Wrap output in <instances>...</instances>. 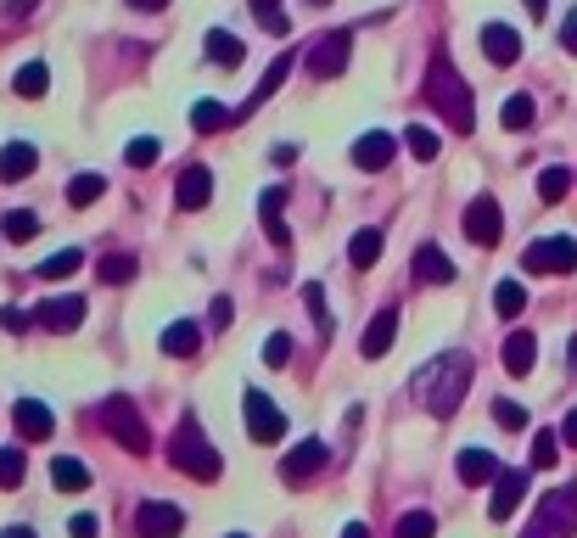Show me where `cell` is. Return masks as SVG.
I'll use <instances>...</instances> for the list:
<instances>
[{
	"label": "cell",
	"mask_w": 577,
	"mask_h": 538,
	"mask_svg": "<svg viewBox=\"0 0 577 538\" xmlns=\"http://www.w3.org/2000/svg\"><path fill=\"white\" fill-rule=\"evenodd\" d=\"M465 387H471V359L465 354H437L426 370H415V404H426V415H454Z\"/></svg>",
	"instance_id": "1"
},
{
	"label": "cell",
	"mask_w": 577,
	"mask_h": 538,
	"mask_svg": "<svg viewBox=\"0 0 577 538\" xmlns=\"http://www.w3.org/2000/svg\"><path fill=\"white\" fill-rule=\"evenodd\" d=\"M426 96H432V107L449 118L460 135H471V129H477V101H471V85H465V73L454 68L443 51H437L432 68H426Z\"/></svg>",
	"instance_id": "2"
},
{
	"label": "cell",
	"mask_w": 577,
	"mask_h": 538,
	"mask_svg": "<svg viewBox=\"0 0 577 538\" xmlns=\"http://www.w3.org/2000/svg\"><path fill=\"white\" fill-rule=\"evenodd\" d=\"M174 466H180L185 477H197V482H219L225 460L208 449V438H202L197 421H180V432H174Z\"/></svg>",
	"instance_id": "3"
},
{
	"label": "cell",
	"mask_w": 577,
	"mask_h": 538,
	"mask_svg": "<svg viewBox=\"0 0 577 538\" xmlns=\"http://www.w3.org/2000/svg\"><path fill=\"white\" fill-rule=\"evenodd\" d=\"M101 432H107V438H118L129 454H146V449H152V432H146L141 410H135L129 398H107V404H101Z\"/></svg>",
	"instance_id": "4"
},
{
	"label": "cell",
	"mask_w": 577,
	"mask_h": 538,
	"mask_svg": "<svg viewBox=\"0 0 577 538\" xmlns=\"http://www.w3.org/2000/svg\"><path fill=\"white\" fill-rule=\"evenodd\" d=\"M572 533H577V488H561V494H549L538 505L533 527L521 538H572Z\"/></svg>",
	"instance_id": "5"
},
{
	"label": "cell",
	"mask_w": 577,
	"mask_h": 538,
	"mask_svg": "<svg viewBox=\"0 0 577 538\" xmlns=\"http://www.w3.org/2000/svg\"><path fill=\"white\" fill-rule=\"evenodd\" d=\"M521 269H533V275H572L577 269V241L572 236L533 241V247L521 253Z\"/></svg>",
	"instance_id": "6"
},
{
	"label": "cell",
	"mask_w": 577,
	"mask_h": 538,
	"mask_svg": "<svg viewBox=\"0 0 577 538\" xmlns=\"http://www.w3.org/2000/svg\"><path fill=\"white\" fill-rule=\"evenodd\" d=\"M247 432H253V443H281L286 438V410L275 398H264L258 387H247Z\"/></svg>",
	"instance_id": "7"
},
{
	"label": "cell",
	"mask_w": 577,
	"mask_h": 538,
	"mask_svg": "<svg viewBox=\"0 0 577 538\" xmlns=\"http://www.w3.org/2000/svg\"><path fill=\"white\" fill-rule=\"evenodd\" d=\"M348 51H353V34L348 29L320 34V40L309 45V73H314V79H337V73L348 68Z\"/></svg>",
	"instance_id": "8"
},
{
	"label": "cell",
	"mask_w": 577,
	"mask_h": 538,
	"mask_svg": "<svg viewBox=\"0 0 577 538\" xmlns=\"http://www.w3.org/2000/svg\"><path fill=\"white\" fill-rule=\"evenodd\" d=\"M180 527H185V510L169 505V499H146L135 510V533L141 538H180Z\"/></svg>",
	"instance_id": "9"
},
{
	"label": "cell",
	"mask_w": 577,
	"mask_h": 538,
	"mask_svg": "<svg viewBox=\"0 0 577 538\" xmlns=\"http://www.w3.org/2000/svg\"><path fill=\"white\" fill-rule=\"evenodd\" d=\"M12 421H17V432H23V443H45L51 432H57V415L45 410L40 398H17V404H12Z\"/></svg>",
	"instance_id": "10"
},
{
	"label": "cell",
	"mask_w": 577,
	"mask_h": 538,
	"mask_svg": "<svg viewBox=\"0 0 577 538\" xmlns=\"http://www.w3.org/2000/svg\"><path fill=\"white\" fill-rule=\"evenodd\" d=\"M314 471H325V443H320V438H303V443H297V449L281 460V477L292 482V488H303Z\"/></svg>",
	"instance_id": "11"
},
{
	"label": "cell",
	"mask_w": 577,
	"mask_h": 538,
	"mask_svg": "<svg viewBox=\"0 0 577 538\" xmlns=\"http://www.w3.org/2000/svg\"><path fill=\"white\" fill-rule=\"evenodd\" d=\"M499 230H505V219H499V202L493 197H477L471 208H465V236L477 241V247H493Z\"/></svg>",
	"instance_id": "12"
},
{
	"label": "cell",
	"mask_w": 577,
	"mask_h": 538,
	"mask_svg": "<svg viewBox=\"0 0 577 538\" xmlns=\"http://www.w3.org/2000/svg\"><path fill=\"white\" fill-rule=\"evenodd\" d=\"M482 57H488L493 68H510V62L521 57V34L510 29V23H482Z\"/></svg>",
	"instance_id": "13"
},
{
	"label": "cell",
	"mask_w": 577,
	"mask_h": 538,
	"mask_svg": "<svg viewBox=\"0 0 577 538\" xmlns=\"http://www.w3.org/2000/svg\"><path fill=\"white\" fill-rule=\"evenodd\" d=\"M79 320H85V298H45L34 309V326L45 331H79Z\"/></svg>",
	"instance_id": "14"
},
{
	"label": "cell",
	"mask_w": 577,
	"mask_h": 538,
	"mask_svg": "<svg viewBox=\"0 0 577 538\" xmlns=\"http://www.w3.org/2000/svg\"><path fill=\"white\" fill-rule=\"evenodd\" d=\"M521 494H527V471H505V477L493 482V499H488V516L493 522H505L521 510Z\"/></svg>",
	"instance_id": "15"
},
{
	"label": "cell",
	"mask_w": 577,
	"mask_h": 538,
	"mask_svg": "<svg viewBox=\"0 0 577 538\" xmlns=\"http://www.w3.org/2000/svg\"><path fill=\"white\" fill-rule=\"evenodd\" d=\"M208 197H213V174L202 169V163L180 169V185H174V202H180V208L191 213V208H208Z\"/></svg>",
	"instance_id": "16"
},
{
	"label": "cell",
	"mask_w": 577,
	"mask_h": 538,
	"mask_svg": "<svg viewBox=\"0 0 577 538\" xmlns=\"http://www.w3.org/2000/svg\"><path fill=\"white\" fill-rule=\"evenodd\" d=\"M393 337H398V309H381L376 320L365 326V337H359V354H365V359H381L387 348H393Z\"/></svg>",
	"instance_id": "17"
},
{
	"label": "cell",
	"mask_w": 577,
	"mask_h": 538,
	"mask_svg": "<svg viewBox=\"0 0 577 538\" xmlns=\"http://www.w3.org/2000/svg\"><path fill=\"white\" fill-rule=\"evenodd\" d=\"M499 477H505L499 454H488V449H460V482L482 488V482H499Z\"/></svg>",
	"instance_id": "18"
},
{
	"label": "cell",
	"mask_w": 577,
	"mask_h": 538,
	"mask_svg": "<svg viewBox=\"0 0 577 538\" xmlns=\"http://www.w3.org/2000/svg\"><path fill=\"white\" fill-rule=\"evenodd\" d=\"M353 163H359V169H387V163H393V135H387V129L359 135V141H353Z\"/></svg>",
	"instance_id": "19"
},
{
	"label": "cell",
	"mask_w": 577,
	"mask_h": 538,
	"mask_svg": "<svg viewBox=\"0 0 577 538\" xmlns=\"http://www.w3.org/2000/svg\"><path fill=\"white\" fill-rule=\"evenodd\" d=\"M415 275H421L426 286H449L454 264H449V253H443L437 241H426V247H415Z\"/></svg>",
	"instance_id": "20"
},
{
	"label": "cell",
	"mask_w": 577,
	"mask_h": 538,
	"mask_svg": "<svg viewBox=\"0 0 577 538\" xmlns=\"http://www.w3.org/2000/svg\"><path fill=\"white\" fill-rule=\"evenodd\" d=\"M51 488H57V494H85L90 466L85 460H73V454H57V460H51Z\"/></svg>",
	"instance_id": "21"
},
{
	"label": "cell",
	"mask_w": 577,
	"mask_h": 538,
	"mask_svg": "<svg viewBox=\"0 0 577 538\" xmlns=\"http://www.w3.org/2000/svg\"><path fill=\"white\" fill-rule=\"evenodd\" d=\"M286 73H292V51H281V57L269 62V68H264V79H258V90H253V101H247V107H241L236 118H247V113H253V107H264V101L275 96V90H281V85H286Z\"/></svg>",
	"instance_id": "22"
},
{
	"label": "cell",
	"mask_w": 577,
	"mask_h": 538,
	"mask_svg": "<svg viewBox=\"0 0 577 538\" xmlns=\"http://www.w3.org/2000/svg\"><path fill=\"white\" fill-rule=\"evenodd\" d=\"M34 163H40V152H34L29 141H12V146H0V180H29Z\"/></svg>",
	"instance_id": "23"
},
{
	"label": "cell",
	"mask_w": 577,
	"mask_h": 538,
	"mask_svg": "<svg viewBox=\"0 0 577 538\" xmlns=\"http://www.w3.org/2000/svg\"><path fill=\"white\" fill-rule=\"evenodd\" d=\"M208 62L213 68H241V62H247V45L230 29H208Z\"/></svg>",
	"instance_id": "24"
},
{
	"label": "cell",
	"mask_w": 577,
	"mask_h": 538,
	"mask_svg": "<svg viewBox=\"0 0 577 538\" xmlns=\"http://www.w3.org/2000/svg\"><path fill=\"white\" fill-rule=\"evenodd\" d=\"M197 348H202V331L191 326V320H174V326L163 331V354L169 359H197Z\"/></svg>",
	"instance_id": "25"
},
{
	"label": "cell",
	"mask_w": 577,
	"mask_h": 538,
	"mask_svg": "<svg viewBox=\"0 0 577 538\" xmlns=\"http://www.w3.org/2000/svg\"><path fill=\"white\" fill-rule=\"evenodd\" d=\"M533 354H538L533 331H510V337H505V370H510V376H527V370H533Z\"/></svg>",
	"instance_id": "26"
},
{
	"label": "cell",
	"mask_w": 577,
	"mask_h": 538,
	"mask_svg": "<svg viewBox=\"0 0 577 538\" xmlns=\"http://www.w3.org/2000/svg\"><path fill=\"white\" fill-rule=\"evenodd\" d=\"M258 213H264V236H269V241H281V247H286V197H281V185H269V191H264Z\"/></svg>",
	"instance_id": "27"
},
{
	"label": "cell",
	"mask_w": 577,
	"mask_h": 538,
	"mask_svg": "<svg viewBox=\"0 0 577 538\" xmlns=\"http://www.w3.org/2000/svg\"><path fill=\"white\" fill-rule=\"evenodd\" d=\"M79 264H85V253H79V247H62V253L40 258L34 275H40V281H68V275H79Z\"/></svg>",
	"instance_id": "28"
},
{
	"label": "cell",
	"mask_w": 577,
	"mask_h": 538,
	"mask_svg": "<svg viewBox=\"0 0 577 538\" xmlns=\"http://www.w3.org/2000/svg\"><path fill=\"white\" fill-rule=\"evenodd\" d=\"M381 247H387V236H381L376 225H370V230H359V236L348 241V264H353V269H370V264L381 258Z\"/></svg>",
	"instance_id": "29"
},
{
	"label": "cell",
	"mask_w": 577,
	"mask_h": 538,
	"mask_svg": "<svg viewBox=\"0 0 577 538\" xmlns=\"http://www.w3.org/2000/svg\"><path fill=\"white\" fill-rule=\"evenodd\" d=\"M45 85H51V68L45 62H29V68H17V79H12V90L23 101H40L45 96Z\"/></svg>",
	"instance_id": "30"
},
{
	"label": "cell",
	"mask_w": 577,
	"mask_h": 538,
	"mask_svg": "<svg viewBox=\"0 0 577 538\" xmlns=\"http://www.w3.org/2000/svg\"><path fill=\"white\" fill-rule=\"evenodd\" d=\"M247 6H253L258 29H264V34H275V40H281V34L292 29V17H286V6H281V0H247Z\"/></svg>",
	"instance_id": "31"
},
{
	"label": "cell",
	"mask_w": 577,
	"mask_h": 538,
	"mask_svg": "<svg viewBox=\"0 0 577 538\" xmlns=\"http://www.w3.org/2000/svg\"><path fill=\"white\" fill-rule=\"evenodd\" d=\"M437 533V516L432 510H404L398 516V527H393V538H432Z\"/></svg>",
	"instance_id": "32"
},
{
	"label": "cell",
	"mask_w": 577,
	"mask_h": 538,
	"mask_svg": "<svg viewBox=\"0 0 577 538\" xmlns=\"http://www.w3.org/2000/svg\"><path fill=\"white\" fill-rule=\"evenodd\" d=\"M107 191V180L101 174H73V185H68V208H90V202Z\"/></svg>",
	"instance_id": "33"
},
{
	"label": "cell",
	"mask_w": 577,
	"mask_h": 538,
	"mask_svg": "<svg viewBox=\"0 0 577 538\" xmlns=\"http://www.w3.org/2000/svg\"><path fill=\"white\" fill-rule=\"evenodd\" d=\"M493 309L505 314V320H516V314L527 309V292H521V281H499V286H493Z\"/></svg>",
	"instance_id": "34"
},
{
	"label": "cell",
	"mask_w": 577,
	"mask_h": 538,
	"mask_svg": "<svg viewBox=\"0 0 577 538\" xmlns=\"http://www.w3.org/2000/svg\"><path fill=\"white\" fill-rule=\"evenodd\" d=\"M225 124H236V113L219 107V101H197L191 107V129H225Z\"/></svg>",
	"instance_id": "35"
},
{
	"label": "cell",
	"mask_w": 577,
	"mask_h": 538,
	"mask_svg": "<svg viewBox=\"0 0 577 538\" xmlns=\"http://www.w3.org/2000/svg\"><path fill=\"white\" fill-rule=\"evenodd\" d=\"M538 118V107H533V96H510L505 107H499V124L505 129H527Z\"/></svg>",
	"instance_id": "36"
},
{
	"label": "cell",
	"mask_w": 577,
	"mask_h": 538,
	"mask_svg": "<svg viewBox=\"0 0 577 538\" xmlns=\"http://www.w3.org/2000/svg\"><path fill=\"white\" fill-rule=\"evenodd\" d=\"M404 146L421 157V163H432V157H437V129L432 124H409L404 129Z\"/></svg>",
	"instance_id": "37"
},
{
	"label": "cell",
	"mask_w": 577,
	"mask_h": 538,
	"mask_svg": "<svg viewBox=\"0 0 577 538\" xmlns=\"http://www.w3.org/2000/svg\"><path fill=\"white\" fill-rule=\"evenodd\" d=\"M6 241H34L40 236V213H29V208H17V213H6Z\"/></svg>",
	"instance_id": "38"
},
{
	"label": "cell",
	"mask_w": 577,
	"mask_h": 538,
	"mask_svg": "<svg viewBox=\"0 0 577 538\" xmlns=\"http://www.w3.org/2000/svg\"><path fill=\"white\" fill-rule=\"evenodd\" d=\"M303 303H309V314H314V326L331 337L337 331V320H331V303H325V286H303Z\"/></svg>",
	"instance_id": "39"
},
{
	"label": "cell",
	"mask_w": 577,
	"mask_h": 538,
	"mask_svg": "<svg viewBox=\"0 0 577 538\" xmlns=\"http://www.w3.org/2000/svg\"><path fill=\"white\" fill-rule=\"evenodd\" d=\"M566 185H572V174L549 163V169L538 174V197H544V202H561V197H566Z\"/></svg>",
	"instance_id": "40"
},
{
	"label": "cell",
	"mask_w": 577,
	"mask_h": 538,
	"mask_svg": "<svg viewBox=\"0 0 577 538\" xmlns=\"http://www.w3.org/2000/svg\"><path fill=\"white\" fill-rule=\"evenodd\" d=\"M23 449H0V488H17L23 482Z\"/></svg>",
	"instance_id": "41"
},
{
	"label": "cell",
	"mask_w": 577,
	"mask_h": 538,
	"mask_svg": "<svg viewBox=\"0 0 577 538\" xmlns=\"http://www.w3.org/2000/svg\"><path fill=\"white\" fill-rule=\"evenodd\" d=\"M493 421L505 426V432H521V426H527V410H521L516 398H499V404H493Z\"/></svg>",
	"instance_id": "42"
},
{
	"label": "cell",
	"mask_w": 577,
	"mask_h": 538,
	"mask_svg": "<svg viewBox=\"0 0 577 538\" xmlns=\"http://www.w3.org/2000/svg\"><path fill=\"white\" fill-rule=\"evenodd\" d=\"M555 454H561V432H549L544 426V432L533 438V466H555Z\"/></svg>",
	"instance_id": "43"
},
{
	"label": "cell",
	"mask_w": 577,
	"mask_h": 538,
	"mask_svg": "<svg viewBox=\"0 0 577 538\" xmlns=\"http://www.w3.org/2000/svg\"><path fill=\"white\" fill-rule=\"evenodd\" d=\"M129 169H152V163H157V141H152V135H141V141H129Z\"/></svg>",
	"instance_id": "44"
},
{
	"label": "cell",
	"mask_w": 577,
	"mask_h": 538,
	"mask_svg": "<svg viewBox=\"0 0 577 538\" xmlns=\"http://www.w3.org/2000/svg\"><path fill=\"white\" fill-rule=\"evenodd\" d=\"M129 275H135V258H124V253H118V258H107V264H101V281H107V286H124Z\"/></svg>",
	"instance_id": "45"
},
{
	"label": "cell",
	"mask_w": 577,
	"mask_h": 538,
	"mask_svg": "<svg viewBox=\"0 0 577 538\" xmlns=\"http://www.w3.org/2000/svg\"><path fill=\"white\" fill-rule=\"evenodd\" d=\"M286 359H292V337H286V331H275V337L264 342V365H275V370H281Z\"/></svg>",
	"instance_id": "46"
},
{
	"label": "cell",
	"mask_w": 577,
	"mask_h": 538,
	"mask_svg": "<svg viewBox=\"0 0 577 538\" xmlns=\"http://www.w3.org/2000/svg\"><path fill=\"white\" fill-rule=\"evenodd\" d=\"M68 533H73V538H96V533H101V522L90 516V510H79V516L68 522Z\"/></svg>",
	"instance_id": "47"
},
{
	"label": "cell",
	"mask_w": 577,
	"mask_h": 538,
	"mask_svg": "<svg viewBox=\"0 0 577 538\" xmlns=\"http://www.w3.org/2000/svg\"><path fill=\"white\" fill-rule=\"evenodd\" d=\"M561 45H566V51L577 57V6L566 12V23H561Z\"/></svg>",
	"instance_id": "48"
},
{
	"label": "cell",
	"mask_w": 577,
	"mask_h": 538,
	"mask_svg": "<svg viewBox=\"0 0 577 538\" xmlns=\"http://www.w3.org/2000/svg\"><path fill=\"white\" fill-rule=\"evenodd\" d=\"M0 326H6V331H29V314H17V309H6V314H0Z\"/></svg>",
	"instance_id": "49"
},
{
	"label": "cell",
	"mask_w": 577,
	"mask_h": 538,
	"mask_svg": "<svg viewBox=\"0 0 577 538\" xmlns=\"http://www.w3.org/2000/svg\"><path fill=\"white\" fill-rule=\"evenodd\" d=\"M561 443H566V449H577V410L566 415V426H561Z\"/></svg>",
	"instance_id": "50"
},
{
	"label": "cell",
	"mask_w": 577,
	"mask_h": 538,
	"mask_svg": "<svg viewBox=\"0 0 577 538\" xmlns=\"http://www.w3.org/2000/svg\"><path fill=\"white\" fill-rule=\"evenodd\" d=\"M213 326H230V298H213Z\"/></svg>",
	"instance_id": "51"
},
{
	"label": "cell",
	"mask_w": 577,
	"mask_h": 538,
	"mask_svg": "<svg viewBox=\"0 0 577 538\" xmlns=\"http://www.w3.org/2000/svg\"><path fill=\"white\" fill-rule=\"evenodd\" d=\"M34 12V0H6V17H29Z\"/></svg>",
	"instance_id": "52"
},
{
	"label": "cell",
	"mask_w": 577,
	"mask_h": 538,
	"mask_svg": "<svg viewBox=\"0 0 577 538\" xmlns=\"http://www.w3.org/2000/svg\"><path fill=\"white\" fill-rule=\"evenodd\" d=\"M342 538H370V527L365 522H348V527H342Z\"/></svg>",
	"instance_id": "53"
},
{
	"label": "cell",
	"mask_w": 577,
	"mask_h": 538,
	"mask_svg": "<svg viewBox=\"0 0 577 538\" xmlns=\"http://www.w3.org/2000/svg\"><path fill=\"white\" fill-rule=\"evenodd\" d=\"M129 6H141V12H163L169 0H129Z\"/></svg>",
	"instance_id": "54"
},
{
	"label": "cell",
	"mask_w": 577,
	"mask_h": 538,
	"mask_svg": "<svg viewBox=\"0 0 577 538\" xmlns=\"http://www.w3.org/2000/svg\"><path fill=\"white\" fill-rule=\"evenodd\" d=\"M527 12H533V17H544V12H549V0H527Z\"/></svg>",
	"instance_id": "55"
},
{
	"label": "cell",
	"mask_w": 577,
	"mask_h": 538,
	"mask_svg": "<svg viewBox=\"0 0 577 538\" xmlns=\"http://www.w3.org/2000/svg\"><path fill=\"white\" fill-rule=\"evenodd\" d=\"M0 538H34V533H29V527H6Z\"/></svg>",
	"instance_id": "56"
},
{
	"label": "cell",
	"mask_w": 577,
	"mask_h": 538,
	"mask_svg": "<svg viewBox=\"0 0 577 538\" xmlns=\"http://www.w3.org/2000/svg\"><path fill=\"white\" fill-rule=\"evenodd\" d=\"M566 365H572V370H577V337H572V342H566Z\"/></svg>",
	"instance_id": "57"
},
{
	"label": "cell",
	"mask_w": 577,
	"mask_h": 538,
	"mask_svg": "<svg viewBox=\"0 0 577 538\" xmlns=\"http://www.w3.org/2000/svg\"><path fill=\"white\" fill-rule=\"evenodd\" d=\"M314 6H325V0H314Z\"/></svg>",
	"instance_id": "58"
},
{
	"label": "cell",
	"mask_w": 577,
	"mask_h": 538,
	"mask_svg": "<svg viewBox=\"0 0 577 538\" xmlns=\"http://www.w3.org/2000/svg\"><path fill=\"white\" fill-rule=\"evenodd\" d=\"M236 538H241V533H236Z\"/></svg>",
	"instance_id": "59"
}]
</instances>
